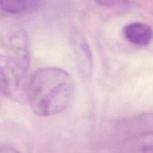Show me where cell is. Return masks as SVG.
<instances>
[{"mask_svg": "<svg viewBox=\"0 0 153 153\" xmlns=\"http://www.w3.org/2000/svg\"><path fill=\"white\" fill-rule=\"evenodd\" d=\"M42 0H0V8L8 14L25 13L34 10Z\"/></svg>", "mask_w": 153, "mask_h": 153, "instance_id": "cell-4", "label": "cell"}, {"mask_svg": "<svg viewBox=\"0 0 153 153\" xmlns=\"http://www.w3.org/2000/svg\"><path fill=\"white\" fill-rule=\"evenodd\" d=\"M132 147L136 153H153V131L137 136Z\"/></svg>", "mask_w": 153, "mask_h": 153, "instance_id": "cell-5", "label": "cell"}, {"mask_svg": "<svg viewBox=\"0 0 153 153\" xmlns=\"http://www.w3.org/2000/svg\"><path fill=\"white\" fill-rule=\"evenodd\" d=\"M0 153H19L16 149L10 147H4L0 149Z\"/></svg>", "mask_w": 153, "mask_h": 153, "instance_id": "cell-7", "label": "cell"}, {"mask_svg": "<svg viewBox=\"0 0 153 153\" xmlns=\"http://www.w3.org/2000/svg\"><path fill=\"white\" fill-rule=\"evenodd\" d=\"M123 34L130 43L146 46L153 39V28L145 22H132L124 26Z\"/></svg>", "mask_w": 153, "mask_h": 153, "instance_id": "cell-3", "label": "cell"}, {"mask_svg": "<svg viewBox=\"0 0 153 153\" xmlns=\"http://www.w3.org/2000/svg\"><path fill=\"white\" fill-rule=\"evenodd\" d=\"M100 4L105 6H115L118 4H123L127 2V0H95Z\"/></svg>", "mask_w": 153, "mask_h": 153, "instance_id": "cell-6", "label": "cell"}, {"mask_svg": "<svg viewBox=\"0 0 153 153\" xmlns=\"http://www.w3.org/2000/svg\"><path fill=\"white\" fill-rule=\"evenodd\" d=\"M27 68L15 58L0 55V87L13 100H26Z\"/></svg>", "mask_w": 153, "mask_h": 153, "instance_id": "cell-2", "label": "cell"}, {"mask_svg": "<svg viewBox=\"0 0 153 153\" xmlns=\"http://www.w3.org/2000/svg\"><path fill=\"white\" fill-rule=\"evenodd\" d=\"M76 86L70 74L56 67H45L28 78L26 100L33 112L51 116L64 112L71 105Z\"/></svg>", "mask_w": 153, "mask_h": 153, "instance_id": "cell-1", "label": "cell"}]
</instances>
